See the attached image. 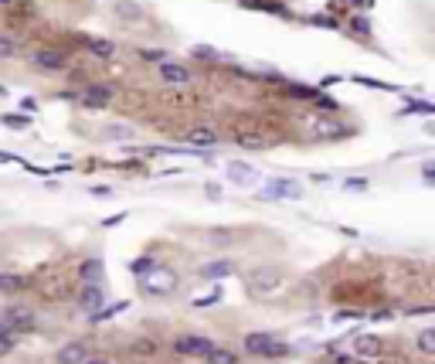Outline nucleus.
Returning a JSON list of instances; mask_svg holds the SVG:
<instances>
[{
    "instance_id": "0eeeda50",
    "label": "nucleus",
    "mask_w": 435,
    "mask_h": 364,
    "mask_svg": "<svg viewBox=\"0 0 435 364\" xmlns=\"http://www.w3.org/2000/svg\"><path fill=\"white\" fill-rule=\"evenodd\" d=\"M228 181L238 184V187H249V184L258 181V170L252 163H242V160H231L228 163Z\"/></svg>"
},
{
    "instance_id": "b1692460",
    "label": "nucleus",
    "mask_w": 435,
    "mask_h": 364,
    "mask_svg": "<svg viewBox=\"0 0 435 364\" xmlns=\"http://www.w3.org/2000/svg\"><path fill=\"white\" fill-rule=\"evenodd\" d=\"M214 303H221V289H211V293H205V296H198V300H194V307H198V310H207V307H214Z\"/></svg>"
},
{
    "instance_id": "473e14b6",
    "label": "nucleus",
    "mask_w": 435,
    "mask_h": 364,
    "mask_svg": "<svg viewBox=\"0 0 435 364\" xmlns=\"http://www.w3.org/2000/svg\"><path fill=\"white\" fill-rule=\"evenodd\" d=\"M422 174H425V181H432V177H435V163H432V160H425V167H422Z\"/></svg>"
},
{
    "instance_id": "f03ea898",
    "label": "nucleus",
    "mask_w": 435,
    "mask_h": 364,
    "mask_svg": "<svg viewBox=\"0 0 435 364\" xmlns=\"http://www.w3.org/2000/svg\"><path fill=\"white\" fill-rule=\"evenodd\" d=\"M140 286H143L147 296H174L180 286V276L177 269H170V265H150L140 276Z\"/></svg>"
},
{
    "instance_id": "9d476101",
    "label": "nucleus",
    "mask_w": 435,
    "mask_h": 364,
    "mask_svg": "<svg viewBox=\"0 0 435 364\" xmlns=\"http://www.w3.org/2000/svg\"><path fill=\"white\" fill-rule=\"evenodd\" d=\"M3 323H7L10 330H27V327L34 323V313L27 310V307H7V313H3Z\"/></svg>"
},
{
    "instance_id": "a878e982",
    "label": "nucleus",
    "mask_w": 435,
    "mask_h": 364,
    "mask_svg": "<svg viewBox=\"0 0 435 364\" xmlns=\"http://www.w3.org/2000/svg\"><path fill=\"white\" fill-rule=\"evenodd\" d=\"M105 136H109V140H133V130H129V126H109Z\"/></svg>"
},
{
    "instance_id": "9b49d317",
    "label": "nucleus",
    "mask_w": 435,
    "mask_h": 364,
    "mask_svg": "<svg viewBox=\"0 0 435 364\" xmlns=\"http://www.w3.org/2000/svg\"><path fill=\"white\" fill-rule=\"evenodd\" d=\"M78 307L85 313H96L103 307V289L92 286V283H82V293H78Z\"/></svg>"
},
{
    "instance_id": "c9c22d12",
    "label": "nucleus",
    "mask_w": 435,
    "mask_h": 364,
    "mask_svg": "<svg viewBox=\"0 0 435 364\" xmlns=\"http://www.w3.org/2000/svg\"><path fill=\"white\" fill-rule=\"evenodd\" d=\"M354 27H357L360 34H367V31H371V24H367V21H360V17H357V21H354Z\"/></svg>"
},
{
    "instance_id": "f257e3e1",
    "label": "nucleus",
    "mask_w": 435,
    "mask_h": 364,
    "mask_svg": "<svg viewBox=\"0 0 435 364\" xmlns=\"http://www.w3.org/2000/svg\"><path fill=\"white\" fill-rule=\"evenodd\" d=\"M282 286H286V279H282L279 269H272V265H258V269H252L245 276V289H249L252 300H272V296L282 293Z\"/></svg>"
},
{
    "instance_id": "ddd939ff",
    "label": "nucleus",
    "mask_w": 435,
    "mask_h": 364,
    "mask_svg": "<svg viewBox=\"0 0 435 364\" xmlns=\"http://www.w3.org/2000/svg\"><path fill=\"white\" fill-rule=\"evenodd\" d=\"M381 351V337H374V334H357L354 337V354L357 358H374Z\"/></svg>"
},
{
    "instance_id": "f704fd0d",
    "label": "nucleus",
    "mask_w": 435,
    "mask_h": 364,
    "mask_svg": "<svg viewBox=\"0 0 435 364\" xmlns=\"http://www.w3.org/2000/svg\"><path fill=\"white\" fill-rule=\"evenodd\" d=\"M347 187H351V191H364L367 184H364V181H354V177H351V181H347Z\"/></svg>"
},
{
    "instance_id": "39448f33",
    "label": "nucleus",
    "mask_w": 435,
    "mask_h": 364,
    "mask_svg": "<svg viewBox=\"0 0 435 364\" xmlns=\"http://www.w3.org/2000/svg\"><path fill=\"white\" fill-rule=\"evenodd\" d=\"M211 340L207 337H198V334H187V337H177V351L180 354H191V358H207L211 354Z\"/></svg>"
},
{
    "instance_id": "7c9ffc66",
    "label": "nucleus",
    "mask_w": 435,
    "mask_h": 364,
    "mask_svg": "<svg viewBox=\"0 0 435 364\" xmlns=\"http://www.w3.org/2000/svg\"><path fill=\"white\" fill-rule=\"evenodd\" d=\"M289 96H316V92H313V89H309V85H293V89H289Z\"/></svg>"
},
{
    "instance_id": "dca6fc26",
    "label": "nucleus",
    "mask_w": 435,
    "mask_h": 364,
    "mask_svg": "<svg viewBox=\"0 0 435 364\" xmlns=\"http://www.w3.org/2000/svg\"><path fill=\"white\" fill-rule=\"evenodd\" d=\"M231 272H235V262H231V259L207 262L205 269H201V276H205V279H211V283H214V279H225V276H231Z\"/></svg>"
},
{
    "instance_id": "6ab92c4d",
    "label": "nucleus",
    "mask_w": 435,
    "mask_h": 364,
    "mask_svg": "<svg viewBox=\"0 0 435 364\" xmlns=\"http://www.w3.org/2000/svg\"><path fill=\"white\" fill-rule=\"evenodd\" d=\"M0 289L3 293H21V289H27V279L17 272H0Z\"/></svg>"
},
{
    "instance_id": "aec40b11",
    "label": "nucleus",
    "mask_w": 435,
    "mask_h": 364,
    "mask_svg": "<svg viewBox=\"0 0 435 364\" xmlns=\"http://www.w3.org/2000/svg\"><path fill=\"white\" fill-rule=\"evenodd\" d=\"M415 344H418V351H422V354H435V330H432V327L418 330V337H415Z\"/></svg>"
},
{
    "instance_id": "f3484780",
    "label": "nucleus",
    "mask_w": 435,
    "mask_h": 364,
    "mask_svg": "<svg viewBox=\"0 0 435 364\" xmlns=\"http://www.w3.org/2000/svg\"><path fill=\"white\" fill-rule=\"evenodd\" d=\"M34 65H41V68H48V72H61V68H65V58L58 52L41 48V52H34Z\"/></svg>"
},
{
    "instance_id": "c756f323",
    "label": "nucleus",
    "mask_w": 435,
    "mask_h": 364,
    "mask_svg": "<svg viewBox=\"0 0 435 364\" xmlns=\"http://www.w3.org/2000/svg\"><path fill=\"white\" fill-rule=\"evenodd\" d=\"M337 364H374V361H367V358H357V354H354V358H351V354H340V358H337Z\"/></svg>"
},
{
    "instance_id": "2f4dec72",
    "label": "nucleus",
    "mask_w": 435,
    "mask_h": 364,
    "mask_svg": "<svg viewBox=\"0 0 435 364\" xmlns=\"http://www.w3.org/2000/svg\"><path fill=\"white\" fill-rule=\"evenodd\" d=\"M123 218H126V211H119V214H112V218H105L103 225H105V228H112V225H119Z\"/></svg>"
},
{
    "instance_id": "a211bd4d",
    "label": "nucleus",
    "mask_w": 435,
    "mask_h": 364,
    "mask_svg": "<svg viewBox=\"0 0 435 364\" xmlns=\"http://www.w3.org/2000/svg\"><path fill=\"white\" fill-rule=\"evenodd\" d=\"M85 48L92 54H99V58H112V54H116V45L105 41V38H85Z\"/></svg>"
},
{
    "instance_id": "4c0bfd02",
    "label": "nucleus",
    "mask_w": 435,
    "mask_h": 364,
    "mask_svg": "<svg viewBox=\"0 0 435 364\" xmlns=\"http://www.w3.org/2000/svg\"><path fill=\"white\" fill-rule=\"evenodd\" d=\"M14 3H17V0H0V7H14Z\"/></svg>"
},
{
    "instance_id": "20e7f679",
    "label": "nucleus",
    "mask_w": 435,
    "mask_h": 364,
    "mask_svg": "<svg viewBox=\"0 0 435 364\" xmlns=\"http://www.w3.org/2000/svg\"><path fill=\"white\" fill-rule=\"evenodd\" d=\"M300 194H303V191H300L296 181H272L258 191L262 201H293V198H300Z\"/></svg>"
},
{
    "instance_id": "e433bc0d",
    "label": "nucleus",
    "mask_w": 435,
    "mask_h": 364,
    "mask_svg": "<svg viewBox=\"0 0 435 364\" xmlns=\"http://www.w3.org/2000/svg\"><path fill=\"white\" fill-rule=\"evenodd\" d=\"M82 364H109V361H105V358H92V354H89V358H85Z\"/></svg>"
},
{
    "instance_id": "423d86ee",
    "label": "nucleus",
    "mask_w": 435,
    "mask_h": 364,
    "mask_svg": "<svg viewBox=\"0 0 435 364\" xmlns=\"http://www.w3.org/2000/svg\"><path fill=\"white\" fill-rule=\"evenodd\" d=\"M85 358H89L85 340H68V344H61V347H58V354H54V361H58V364H82Z\"/></svg>"
},
{
    "instance_id": "1a4fd4ad",
    "label": "nucleus",
    "mask_w": 435,
    "mask_h": 364,
    "mask_svg": "<svg viewBox=\"0 0 435 364\" xmlns=\"http://www.w3.org/2000/svg\"><path fill=\"white\" fill-rule=\"evenodd\" d=\"M313 136H320V140H337V136H347V126L344 123H337L333 116H320L316 123H313Z\"/></svg>"
},
{
    "instance_id": "412c9836",
    "label": "nucleus",
    "mask_w": 435,
    "mask_h": 364,
    "mask_svg": "<svg viewBox=\"0 0 435 364\" xmlns=\"http://www.w3.org/2000/svg\"><path fill=\"white\" fill-rule=\"evenodd\" d=\"M116 14H119L123 21H140V17H143V14H140V7H136V3H129V0H119V3H116Z\"/></svg>"
},
{
    "instance_id": "4be33fe9",
    "label": "nucleus",
    "mask_w": 435,
    "mask_h": 364,
    "mask_svg": "<svg viewBox=\"0 0 435 364\" xmlns=\"http://www.w3.org/2000/svg\"><path fill=\"white\" fill-rule=\"evenodd\" d=\"M207 361H211V364H238V358H235L231 351H221V347H211Z\"/></svg>"
},
{
    "instance_id": "f8f14e48",
    "label": "nucleus",
    "mask_w": 435,
    "mask_h": 364,
    "mask_svg": "<svg viewBox=\"0 0 435 364\" xmlns=\"http://www.w3.org/2000/svg\"><path fill=\"white\" fill-rule=\"evenodd\" d=\"M112 96H116V89H112V85H89V89L82 92V103H85V105H105Z\"/></svg>"
},
{
    "instance_id": "cd10ccee",
    "label": "nucleus",
    "mask_w": 435,
    "mask_h": 364,
    "mask_svg": "<svg viewBox=\"0 0 435 364\" xmlns=\"http://www.w3.org/2000/svg\"><path fill=\"white\" fill-rule=\"evenodd\" d=\"M405 112H425V116H432L435 109L429 103H408V109H405Z\"/></svg>"
},
{
    "instance_id": "72a5a7b5",
    "label": "nucleus",
    "mask_w": 435,
    "mask_h": 364,
    "mask_svg": "<svg viewBox=\"0 0 435 364\" xmlns=\"http://www.w3.org/2000/svg\"><path fill=\"white\" fill-rule=\"evenodd\" d=\"M7 123H10V126H27L24 116H7Z\"/></svg>"
},
{
    "instance_id": "393cba45",
    "label": "nucleus",
    "mask_w": 435,
    "mask_h": 364,
    "mask_svg": "<svg viewBox=\"0 0 435 364\" xmlns=\"http://www.w3.org/2000/svg\"><path fill=\"white\" fill-rule=\"evenodd\" d=\"M129 303H112V307H109V310H96L92 313V320H109V316H116V313H123L126 310Z\"/></svg>"
},
{
    "instance_id": "4468645a",
    "label": "nucleus",
    "mask_w": 435,
    "mask_h": 364,
    "mask_svg": "<svg viewBox=\"0 0 435 364\" xmlns=\"http://www.w3.org/2000/svg\"><path fill=\"white\" fill-rule=\"evenodd\" d=\"M78 279L99 286V283H103V259H85L82 262V265H78Z\"/></svg>"
},
{
    "instance_id": "7ed1b4c3",
    "label": "nucleus",
    "mask_w": 435,
    "mask_h": 364,
    "mask_svg": "<svg viewBox=\"0 0 435 364\" xmlns=\"http://www.w3.org/2000/svg\"><path fill=\"white\" fill-rule=\"evenodd\" d=\"M245 351L249 354H258V358H282L289 347L282 344V340H276L272 334H265V330H256V334H245Z\"/></svg>"
},
{
    "instance_id": "bb28decb",
    "label": "nucleus",
    "mask_w": 435,
    "mask_h": 364,
    "mask_svg": "<svg viewBox=\"0 0 435 364\" xmlns=\"http://www.w3.org/2000/svg\"><path fill=\"white\" fill-rule=\"evenodd\" d=\"M14 52H17V45H14L7 34H0V58H10Z\"/></svg>"
},
{
    "instance_id": "5701e85b",
    "label": "nucleus",
    "mask_w": 435,
    "mask_h": 364,
    "mask_svg": "<svg viewBox=\"0 0 435 364\" xmlns=\"http://www.w3.org/2000/svg\"><path fill=\"white\" fill-rule=\"evenodd\" d=\"M238 147H249V150H265V140L252 136V133H238Z\"/></svg>"
},
{
    "instance_id": "c85d7f7f",
    "label": "nucleus",
    "mask_w": 435,
    "mask_h": 364,
    "mask_svg": "<svg viewBox=\"0 0 435 364\" xmlns=\"http://www.w3.org/2000/svg\"><path fill=\"white\" fill-rule=\"evenodd\" d=\"M129 269H133L136 276H143V272L150 269V259H133V262H129Z\"/></svg>"
},
{
    "instance_id": "2eb2a0df",
    "label": "nucleus",
    "mask_w": 435,
    "mask_h": 364,
    "mask_svg": "<svg viewBox=\"0 0 435 364\" xmlns=\"http://www.w3.org/2000/svg\"><path fill=\"white\" fill-rule=\"evenodd\" d=\"M187 143H191V147H198V150H207V147H214V143H218V133L207 130V126H194V130L187 133Z\"/></svg>"
},
{
    "instance_id": "6e6552de",
    "label": "nucleus",
    "mask_w": 435,
    "mask_h": 364,
    "mask_svg": "<svg viewBox=\"0 0 435 364\" xmlns=\"http://www.w3.org/2000/svg\"><path fill=\"white\" fill-rule=\"evenodd\" d=\"M160 78H163V82H170V85H187V82H191V72H187L180 61L163 58V61H160Z\"/></svg>"
}]
</instances>
